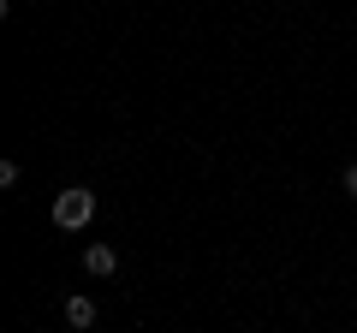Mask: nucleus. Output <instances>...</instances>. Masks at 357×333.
Wrapping results in <instances>:
<instances>
[{
  "label": "nucleus",
  "mask_w": 357,
  "mask_h": 333,
  "mask_svg": "<svg viewBox=\"0 0 357 333\" xmlns=\"http://www.w3.org/2000/svg\"><path fill=\"white\" fill-rule=\"evenodd\" d=\"M66 321H72L77 333H84V327H96V297H84V292H72V297H66Z\"/></svg>",
  "instance_id": "7ed1b4c3"
},
{
  "label": "nucleus",
  "mask_w": 357,
  "mask_h": 333,
  "mask_svg": "<svg viewBox=\"0 0 357 333\" xmlns=\"http://www.w3.org/2000/svg\"><path fill=\"white\" fill-rule=\"evenodd\" d=\"M340 185H345V196L357 203V161H345V173H340Z\"/></svg>",
  "instance_id": "20e7f679"
},
{
  "label": "nucleus",
  "mask_w": 357,
  "mask_h": 333,
  "mask_svg": "<svg viewBox=\"0 0 357 333\" xmlns=\"http://www.w3.org/2000/svg\"><path fill=\"white\" fill-rule=\"evenodd\" d=\"M114 268H119V250H114V244H84V274L107 280Z\"/></svg>",
  "instance_id": "f03ea898"
},
{
  "label": "nucleus",
  "mask_w": 357,
  "mask_h": 333,
  "mask_svg": "<svg viewBox=\"0 0 357 333\" xmlns=\"http://www.w3.org/2000/svg\"><path fill=\"white\" fill-rule=\"evenodd\" d=\"M96 208H102V203H96V191L72 185V191L54 196V226H60V232H84L89 220H96Z\"/></svg>",
  "instance_id": "f257e3e1"
}]
</instances>
